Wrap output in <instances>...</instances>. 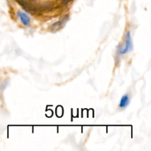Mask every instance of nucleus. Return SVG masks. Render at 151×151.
<instances>
[{
  "label": "nucleus",
  "instance_id": "7ed1b4c3",
  "mask_svg": "<svg viewBox=\"0 0 151 151\" xmlns=\"http://www.w3.org/2000/svg\"><path fill=\"white\" fill-rule=\"evenodd\" d=\"M129 100L130 98L128 94H125L124 96H122L120 100V102H119V107L122 108V109L127 107L128 106V104H129Z\"/></svg>",
  "mask_w": 151,
  "mask_h": 151
},
{
  "label": "nucleus",
  "instance_id": "f03ea898",
  "mask_svg": "<svg viewBox=\"0 0 151 151\" xmlns=\"http://www.w3.org/2000/svg\"><path fill=\"white\" fill-rule=\"evenodd\" d=\"M18 16L20 19L21 22L23 24L24 26H29V24H30V18L24 13V12L22 11H18L17 13Z\"/></svg>",
  "mask_w": 151,
  "mask_h": 151
},
{
  "label": "nucleus",
  "instance_id": "f257e3e1",
  "mask_svg": "<svg viewBox=\"0 0 151 151\" xmlns=\"http://www.w3.org/2000/svg\"><path fill=\"white\" fill-rule=\"evenodd\" d=\"M133 50V41L132 38H131V32L128 31L126 33V36H125V41H124L123 44L118 47L117 48V52L119 55H125L128 52H131Z\"/></svg>",
  "mask_w": 151,
  "mask_h": 151
}]
</instances>
